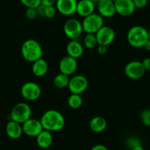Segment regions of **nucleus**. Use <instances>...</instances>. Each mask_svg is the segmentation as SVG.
I'll list each match as a JSON object with an SVG mask.
<instances>
[{
    "mask_svg": "<svg viewBox=\"0 0 150 150\" xmlns=\"http://www.w3.org/2000/svg\"><path fill=\"white\" fill-rule=\"evenodd\" d=\"M44 129L50 132H57L63 129L66 121L61 112L57 110H48L46 111L40 119Z\"/></svg>",
    "mask_w": 150,
    "mask_h": 150,
    "instance_id": "nucleus-1",
    "label": "nucleus"
},
{
    "mask_svg": "<svg viewBox=\"0 0 150 150\" xmlns=\"http://www.w3.org/2000/svg\"><path fill=\"white\" fill-rule=\"evenodd\" d=\"M21 52L24 60L30 63H33L43 57L42 47L35 39L26 40L21 46Z\"/></svg>",
    "mask_w": 150,
    "mask_h": 150,
    "instance_id": "nucleus-2",
    "label": "nucleus"
},
{
    "mask_svg": "<svg viewBox=\"0 0 150 150\" xmlns=\"http://www.w3.org/2000/svg\"><path fill=\"white\" fill-rule=\"evenodd\" d=\"M127 40L131 47L134 48H142L149 40L148 30L142 26H133L128 30Z\"/></svg>",
    "mask_w": 150,
    "mask_h": 150,
    "instance_id": "nucleus-3",
    "label": "nucleus"
},
{
    "mask_svg": "<svg viewBox=\"0 0 150 150\" xmlns=\"http://www.w3.org/2000/svg\"><path fill=\"white\" fill-rule=\"evenodd\" d=\"M32 116V110L30 105L26 102H19L15 105L10 113L11 120L22 125L30 119Z\"/></svg>",
    "mask_w": 150,
    "mask_h": 150,
    "instance_id": "nucleus-4",
    "label": "nucleus"
},
{
    "mask_svg": "<svg viewBox=\"0 0 150 150\" xmlns=\"http://www.w3.org/2000/svg\"><path fill=\"white\" fill-rule=\"evenodd\" d=\"M82 26L83 32L86 34H96L104 26V18H102L99 13H93L83 18Z\"/></svg>",
    "mask_w": 150,
    "mask_h": 150,
    "instance_id": "nucleus-5",
    "label": "nucleus"
},
{
    "mask_svg": "<svg viewBox=\"0 0 150 150\" xmlns=\"http://www.w3.org/2000/svg\"><path fill=\"white\" fill-rule=\"evenodd\" d=\"M65 35L71 40H78L83 33L82 22L76 18H69L63 25Z\"/></svg>",
    "mask_w": 150,
    "mask_h": 150,
    "instance_id": "nucleus-6",
    "label": "nucleus"
},
{
    "mask_svg": "<svg viewBox=\"0 0 150 150\" xmlns=\"http://www.w3.org/2000/svg\"><path fill=\"white\" fill-rule=\"evenodd\" d=\"M21 94L26 100L35 101L41 95V88L39 85L34 82H27L21 88Z\"/></svg>",
    "mask_w": 150,
    "mask_h": 150,
    "instance_id": "nucleus-7",
    "label": "nucleus"
},
{
    "mask_svg": "<svg viewBox=\"0 0 150 150\" xmlns=\"http://www.w3.org/2000/svg\"><path fill=\"white\" fill-rule=\"evenodd\" d=\"M88 81L85 76L81 74L74 75L69 80L68 88L71 93L82 94L87 90Z\"/></svg>",
    "mask_w": 150,
    "mask_h": 150,
    "instance_id": "nucleus-8",
    "label": "nucleus"
},
{
    "mask_svg": "<svg viewBox=\"0 0 150 150\" xmlns=\"http://www.w3.org/2000/svg\"><path fill=\"white\" fill-rule=\"evenodd\" d=\"M146 70L144 68L142 62L138 60L130 61L125 66V73L128 78L131 80L141 79L145 74Z\"/></svg>",
    "mask_w": 150,
    "mask_h": 150,
    "instance_id": "nucleus-9",
    "label": "nucleus"
},
{
    "mask_svg": "<svg viewBox=\"0 0 150 150\" xmlns=\"http://www.w3.org/2000/svg\"><path fill=\"white\" fill-rule=\"evenodd\" d=\"M95 35L98 45H103L106 47L112 44L116 38L114 30L109 26L104 25Z\"/></svg>",
    "mask_w": 150,
    "mask_h": 150,
    "instance_id": "nucleus-10",
    "label": "nucleus"
},
{
    "mask_svg": "<svg viewBox=\"0 0 150 150\" xmlns=\"http://www.w3.org/2000/svg\"><path fill=\"white\" fill-rule=\"evenodd\" d=\"M116 13L123 17H128L135 13V8L133 0H115Z\"/></svg>",
    "mask_w": 150,
    "mask_h": 150,
    "instance_id": "nucleus-11",
    "label": "nucleus"
},
{
    "mask_svg": "<svg viewBox=\"0 0 150 150\" xmlns=\"http://www.w3.org/2000/svg\"><path fill=\"white\" fill-rule=\"evenodd\" d=\"M77 0H57L55 4L57 12L66 16L77 13Z\"/></svg>",
    "mask_w": 150,
    "mask_h": 150,
    "instance_id": "nucleus-12",
    "label": "nucleus"
},
{
    "mask_svg": "<svg viewBox=\"0 0 150 150\" xmlns=\"http://www.w3.org/2000/svg\"><path fill=\"white\" fill-rule=\"evenodd\" d=\"M23 133L30 137H37L43 131L42 125L40 120L30 118L22 124Z\"/></svg>",
    "mask_w": 150,
    "mask_h": 150,
    "instance_id": "nucleus-13",
    "label": "nucleus"
},
{
    "mask_svg": "<svg viewBox=\"0 0 150 150\" xmlns=\"http://www.w3.org/2000/svg\"><path fill=\"white\" fill-rule=\"evenodd\" d=\"M77 69V59L67 55L63 57L59 63V69L60 73L69 77L73 75Z\"/></svg>",
    "mask_w": 150,
    "mask_h": 150,
    "instance_id": "nucleus-14",
    "label": "nucleus"
},
{
    "mask_svg": "<svg viewBox=\"0 0 150 150\" xmlns=\"http://www.w3.org/2000/svg\"><path fill=\"white\" fill-rule=\"evenodd\" d=\"M98 13L104 18H112L116 13L114 1L102 0L96 5Z\"/></svg>",
    "mask_w": 150,
    "mask_h": 150,
    "instance_id": "nucleus-15",
    "label": "nucleus"
},
{
    "mask_svg": "<svg viewBox=\"0 0 150 150\" xmlns=\"http://www.w3.org/2000/svg\"><path fill=\"white\" fill-rule=\"evenodd\" d=\"M66 52L73 58H80L84 52L83 45L78 40H71L66 45Z\"/></svg>",
    "mask_w": 150,
    "mask_h": 150,
    "instance_id": "nucleus-16",
    "label": "nucleus"
},
{
    "mask_svg": "<svg viewBox=\"0 0 150 150\" xmlns=\"http://www.w3.org/2000/svg\"><path fill=\"white\" fill-rule=\"evenodd\" d=\"M95 9L96 5L91 0H80L77 2V13L83 18L93 13Z\"/></svg>",
    "mask_w": 150,
    "mask_h": 150,
    "instance_id": "nucleus-17",
    "label": "nucleus"
},
{
    "mask_svg": "<svg viewBox=\"0 0 150 150\" xmlns=\"http://www.w3.org/2000/svg\"><path fill=\"white\" fill-rule=\"evenodd\" d=\"M5 130H6L7 135L10 138L18 139L23 133L22 125L13 120H10L7 123Z\"/></svg>",
    "mask_w": 150,
    "mask_h": 150,
    "instance_id": "nucleus-18",
    "label": "nucleus"
},
{
    "mask_svg": "<svg viewBox=\"0 0 150 150\" xmlns=\"http://www.w3.org/2000/svg\"><path fill=\"white\" fill-rule=\"evenodd\" d=\"M49 66L47 62L44 58H41L33 62L32 66V71L35 76L38 77H44L48 71Z\"/></svg>",
    "mask_w": 150,
    "mask_h": 150,
    "instance_id": "nucleus-19",
    "label": "nucleus"
},
{
    "mask_svg": "<svg viewBox=\"0 0 150 150\" xmlns=\"http://www.w3.org/2000/svg\"><path fill=\"white\" fill-rule=\"evenodd\" d=\"M53 137L52 132L46 129H43L42 132L36 137L37 145L41 149H48L52 144Z\"/></svg>",
    "mask_w": 150,
    "mask_h": 150,
    "instance_id": "nucleus-20",
    "label": "nucleus"
},
{
    "mask_svg": "<svg viewBox=\"0 0 150 150\" xmlns=\"http://www.w3.org/2000/svg\"><path fill=\"white\" fill-rule=\"evenodd\" d=\"M107 125L108 123L105 118L102 116H95L90 121L89 127L93 132L99 133L105 131L107 128Z\"/></svg>",
    "mask_w": 150,
    "mask_h": 150,
    "instance_id": "nucleus-21",
    "label": "nucleus"
},
{
    "mask_svg": "<svg viewBox=\"0 0 150 150\" xmlns=\"http://www.w3.org/2000/svg\"><path fill=\"white\" fill-rule=\"evenodd\" d=\"M69 80H70V78H69V76L60 73L54 77V80H53V83H54V86L56 88L63 89L68 87L69 83Z\"/></svg>",
    "mask_w": 150,
    "mask_h": 150,
    "instance_id": "nucleus-22",
    "label": "nucleus"
},
{
    "mask_svg": "<svg viewBox=\"0 0 150 150\" xmlns=\"http://www.w3.org/2000/svg\"><path fill=\"white\" fill-rule=\"evenodd\" d=\"M83 98L81 94H76V93H71L69 96L67 100V104L69 108L71 109H78L83 105Z\"/></svg>",
    "mask_w": 150,
    "mask_h": 150,
    "instance_id": "nucleus-23",
    "label": "nucleus"
},
{
    "mask_svg": "<svg viewBox=\"0 0 150 150\" xmlns=\"http://www.w3.org/2000/svg\"><path fill=\"white\" fill-rule=\"evenodd\" d=\"M83 46H85L86 48L89 49V50H91V49L97 47L98 43L96 35L87 33L83 38Z\"/></svg>",
    "mask_w": 150,
    "mask_h": 150,
    "instance_id": "nucleus-24",
    "label": "nucleus"
},
{
    "mask_svg": "<svg viewBox=\"0 0 150 150\" xmlns=\"http://www.w3.org/2000/svg\"><path fill=\"white\" fill-rule=\"evenodd\" d=\"M140 119L144 125L150 127V109L143 110L140 114Z\"/></svg>",
    "mask_w": 150,
    "mask_h": 150,
    "instance_id": "nucleus-25",
    "label": "nucleus"
},
{
    "mask_svg": "<svg viewBox=\"0 0 150 150\" xmlns=\"http://www.w3.org/2000/svg\"><path fill=\"white\" fill-rule=\"evenodd\" d=\"M27 8H37L41 4V0H20Z\"/></svg>",
    "mask_w": 150,
    "mask_h": 150,
    "instance_id": "nucleus-26",
    "label": "nucleus"
},
{
    "mask_svg": "<svg viewBox=\"0 0 150 150\" xmlns=\"http://www.w3.org/2000/svg\"><path fill=\"white\" fill-rule=\"evenodd\" d=\"M126 145L129 147V149H133L134 147L137 146L138 145H141V141L140 138L135 136H131L129 137L126 140Z\"/></svg>",
    "mask_w": 150,
    "mask_h": 150,
    "instance_id": "nucleus-27",
    "label": "nucleus"
},
{
    "mask_svg": "<svg viewBox=\"0 0 150 150\" xmlns=\"http://www.w3.org/2000/svg\"><path fill=\"white\" fill-rule=\"evenodd\" d=\"M57 8L55 6H46L44 17L47 18H53L57 15Z\"/></svg>",
    "mask_w": 150,
    "mask_h": 150,
    "instance_id": "nucleus-28",
    "label": "nucleus"
},
{
    "mask_svg": "<svg viewBox=\"0 0 150 150\" xmlns=\"http://www.w3.org/2000/svg\"><path fill=\"white\" fill-rule=\"evenodd\" d=\"M25 16L28 19L33 20L37 18L38 16L36 8H27L25 11Z\"/></svg>",
    "mask_w": 150,
    "mask_h": 150,
    "instance_id": "nucleus-29",
    "label": "nucleus"
},
{
    "mask_svg": "<svg viewBox=\"0 0 150 150\" xmlns=\"http://www.w3.org/2000/svg\"><path fill=\"white\" fill-rule=\"evenodd\" d=\"M133 2L136 9H143L147 5L148 0H133Z\"/></svg>",
    "mask_w": 150,
    "mask_h": 150,
    "instance_id": "nucleus-30",
    "label": "nucleus"
},
{
    "mask_svg": "<svg viewBox=\"0 0 150 150\" xmlns=\"http://www.w3.org/2000/svg\"><path fill=\"white\" fill-rule=\"evenodd\" d=\"M45 8H46V6H44V5H43L42 4H41L39 6L36 8L38 16H41V17H44V13H45Z\"/></svg>",
    "mask_w": 150,
    "mask_h": 150,
    "instance_id": "nucleus-31",
    "label": "nucleus"
},
{
    "mask_svg": "<svg viewBox=\"0 0 150 150\" xmlns=\"http://www.w3.org/2000/svg\"><path fill=\"white\" fill-rule=\"evenodd\" d=\"M96 47H97L98 54H101V55H104V54H105L107 53V51H108V48H107L106 46L98 45Z\"/></svg>",
    "mask_w": 150,
    "mask_h": 150,
    "instance_id": "nucleus-32",
    "label": "nucleus"
},
{
    "mask_svg": "<svg viewBox=\"0 0 150 150\" xmlns=\"http://www.w3.org/2000/svg\"><path fill=\"white\" fill-rule=\"evenodd\" d=\"M57 0H41V4L44 6H55Z\"/></svg>",
    "mask_w": 150,
    "mask_h": 150,
    "instance_id": "nucleus-33",
    "label": "nucleus"
},
{
    "mask_svg": "<svg viewBox=\"0 0 150 150\" xmlns=\"http://www.w3.org/2000/svg\"><path fill=\"white\" fill-rule=\"evenodd\" d=\"M142 64L144 68L146 71H150V57H146L142 61Z\"/></svg>",
    "mask_w": 150,
    "mask_h": 150,
    "instance_id": "nucleus-34",
    "label": "nucleus"
},
{
    "mask_svg": "<svg viewBox=\"0 0 150 150\" xmlns=\"http://www.w3.org/2000/svg\"><path fill=\"white\" fill-rule=\"evenodd\" d=\"M90 150H108V148L103 144H96L93 146Z\"/></svg>",
    "mask_w": 150,
    "mask_h": 150,
    "instance_id": "nucleus-35",
    "label": "nucleus"
},
{
    "mask_svg": "<svg viewBox=\"0 0 150 150\" xmlns=\"http://www.w3.org/2000/svg\"><path fill=\"white\" fill-rule=\"evenodd\" d=\"M144 48L146 50H147V51H150V40L149 39L145 43V44H144Z\"/></svg>",
    "mask_w": 150,
    "mask_h": 150,
    "instance_id": "nucleus-36",
    "label": "nucleus"
},
{
    "mask_svg": "<svg viewBox=\"0 0 150 150\" xmlns=\"http://www.w3.org/2000/svg\"><path fill=\"white\" fill-rule=\"evenodd\" d=\"M131 150H145V149H144V148L143 147L142 145H138L137 146L134 147V148L132 149Z\"/></svg>",
    "mask_w": 150,
    "mask_h": 150,
    "instance_id": "nucleus-37",
    "label": "nucleus"
},
{
    "mask_svg": "<svg viewBox=\"0 0 150 150\" xmlns=\"http://www.w3.org/2000/svg\"><path fill=\"white\" fill-rule=\"evenodd\" d=\"M91 2H93L95 5H97L99 2H101V1H102V0H91Z\"/></svg>",
    "mask_w": 150,
    "mask_h": 150,
    "instance_id": "nucleus-38",
    "label": "nucleus"
},
{
    "mask_svg": "<svg viewBox=\"0 0 150 150\" xmlns=\"http://www.w3.org/2000/svg\"><path fill=\"white\" fill-rule=\"evenodd\" d=\"M148 33H149V39L150 40V30L148 31Z\"/></svg>",
    "mask_w": 150,
    "mask_h": 150,
    "instance_id": "nucleus-39",
    "label": "nucleus"
},
{
    "mask_svg": "<svg viewBox=\"0 0 150 150\" xmlns=\"http://www.w3.org/2000/svg\"><path fill=\"white\" fill-rule=\"evenodd\" d=\"M112 1H115V0H112Z\"/></svg>",
    "mask_w": 150,
    "mask_h": 150,
    "instance_id": "nucleus-40",
    "label": "nucleus"
}]
</instances>
